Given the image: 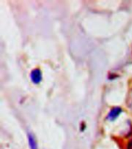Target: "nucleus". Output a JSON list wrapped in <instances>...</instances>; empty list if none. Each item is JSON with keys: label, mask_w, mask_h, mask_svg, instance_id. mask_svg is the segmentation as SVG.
<instances>
[{"label": "nucleus", "mask_w": 132, "mask_h": 149, "mask_svg": "<svg viewBox=\"0 0 132 149\" xmlns=\"http://www.w3.org/2000/svg\"><path fill=\"white\" fill-rule=\"evenodd\" d=\"M126 149H132V138L129 141H128V144H127Z\"/></svg>", "instance_id": "39448f33"}, {"label": "nucleus", "mask_w": 132, "mask_h": 149, "mask_svg": "<svg viewBox=\"0 0 132 149\" xmlns=\"http://www.w3.org/2000/svg\"><path fill=\"white\" fill-rule=\"evenodd\" d=\"M30 80L34 84H39L42 81V73L39 68H35L30 73Z\"/></svg>", "instance_id": "f257e3e1"}, {"label": "nucleus", "mask_w": 132, "mask_h": 149, "mask_svg": "<svg viewBox=\"0 0 132 149\" xmlns=\"http://www.w3.org/2000/svg\"><path fill=\"white\" fill-rule=\"evenodd\" d=\"M27 138H28V144H29V149H39L37 141H36V138H35V137H34L33 134H28Z\"/></svg>", "instance_id": "7ed1b4c3"}, {"label": "nucleus", "mask_w": 132, "mask_h": 149, "mask_svg": "<svg viewBox=\"0 0 132 149\" xmlns=\"http://www.w3.org/2000/svg\"><path fill=\"white\" fill-rule=\"evenodd\" d=\"M126 104H127L128 108L132 111V88L129 91L128 93L127 99H126Z\"/></svg>", "instance_id": "20e7f679"}, {"label": "nucleus", "mask_w": 132, "mask_h": 149, "mask_svg": "<svg viewBox=\"0 0 132 149\" xmlns=\"http://www.w3.org/2000/svg\"><path fill=\"white\" fill-rule=\"evenodd\" d=\"M122 112V108L120 107H114L112 109L110 110V111L108 112L107 119L110 121H114L121 115Z\"/></svg>", "instance_id": "f03ea898"}]
</instances>
